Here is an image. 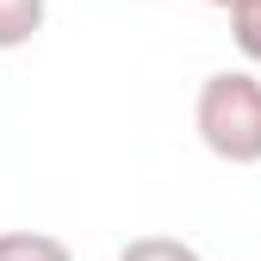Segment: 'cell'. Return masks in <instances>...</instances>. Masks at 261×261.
Here are the masks:
<instances>
[{
    "mask_svg": "<svg viewBox=\"0 0 261 261\" xmlns=\"http://www.w3.org/2000/svg\"><path fill=\"white\" fill-rule=\"evenodd\" d=\"M193 130L199 143L230 162V168H255L261 162V81L249 69H218L199 81L193 100Z\"/></svg>",
    "mask_w": 261,
    "mask_h": 261,
    "instance_id": "cell-1",
    "label": "cell"
},
{
    "mask_svg": "<svg viewBox=\"0 0 261 261\" xmlns=\"http://www.w3.org/2000/svg\"><path fill=\"white\" fill-rule=\"evenodd\" d=\"M50 0H0V50H25L44 31Z\"/></svg>",
    "mask_w": 261,
    "mask_h": 261,
    "instance_id": "cell-2",
    "label": "cell"
},
{
    "mask_svg": "<svg viewBox=\"0 0 261 261\" xmlns=\"http://www.w3.org/2000/svg\"><path fill=\"white\" fill-rule=\"evenodd\" d=\"M0 261H75V249L50 230H0Z\"/></svg>",
    "mask_w": 261,
    "mask_h": 261,
    "instance_id": "cell-3",
    "label": "cell"
},
{
    "mask_svg": "<svg viewBox=\"0 0 261 261\" xmlns=\"http://www.w3.org/2000/svg\"><path fill=\"white\" fill-rule=\"evenodd\" d=\"M118 261H205V255L193 249L187 237H162V230H149V237H130V243L118 249Z\"/></svg>",
    "mask_w": 261,
    "mask_h": 261,
    "instance_id": "cell-4",
    "label": "cell"
},
{
    "mask_svg": "<svg viewBox=\"0 0 261 261\" xmlns=\"http://www.w3.org/2000/svg\"><path fill=\"white\" fill-rule=\"evenodd\" d=\"M230 38H237L243 62H261V0H237L230 7Z\"/></svg>",
    "mask_w": 261,
    "mask_h": 261,
    "instance_id": "cell-5",
    "label": "cell"
},
{
    "mask_svg": "<svg viewBox=\"0 0 261 261\" xmlns=\"http://www.w3.org/2000/svg\"><path fill=\"white\" fill-rule=\"evenodd\" d=\"M205 7H224V13H230V7H237V0H205Z\"/></svg>",
    "mask_w": 261,
    "mask_h": 261,
    "instance_id": "cell-6",
    "label": "cell"
}]
</instances>
